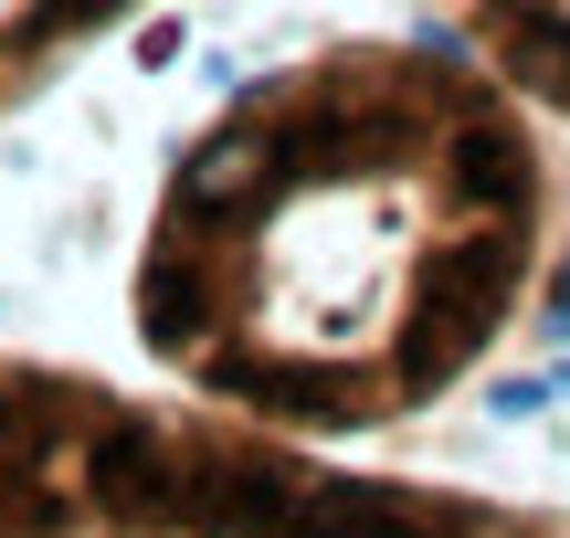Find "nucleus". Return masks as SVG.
<instances>
[{
  "mask_svg": "<svg viewBox=\"0 0 570 538\" xmlns=\"http://www.w3.org/2000/svg\"><path fill=\"white\" fill-rule=\"evenodd\" d=\"M560 211L550 117L454 32L317 42L169 148L138 338L244 422L370 434L539 317Z\"/></svg>",
  "mask_w": 570,
  "mask_h": 538,
  "instance_id": "f257e3e1",
  "label": "nucleus"
},
{
  "mask_svg": "<svg viewBox=\"0 0 570 538\" xmlns=\"http://www.w3.org/2000/svg\"><path fill=\"white\" fill-rule=\"evenodd\" d=\"M475 63L518 84L550 127H570V0H423Z\"/></svg>",
  "mask_w": 570,
  "mask_h": 538,
  "instance_id": "f03ea898",
  "label": "nucleus"
},
{
  "mask_svg": "<svg viewBox=\"0 0 570 538\" xmlns=\"http://www.w3.org/2000/svg\"><path fill=\"white\" fill-rule=\"evenodd\" d=\"M148 11L159 0H0V117H21L42 84H63L85 53L138 32Z\"/></svg>",
  "mask_w": 570,
  "mask_h": 538,
  "instance_id": "7ed1b4c3",
  "label": "nucleus"
}]
</instances>
